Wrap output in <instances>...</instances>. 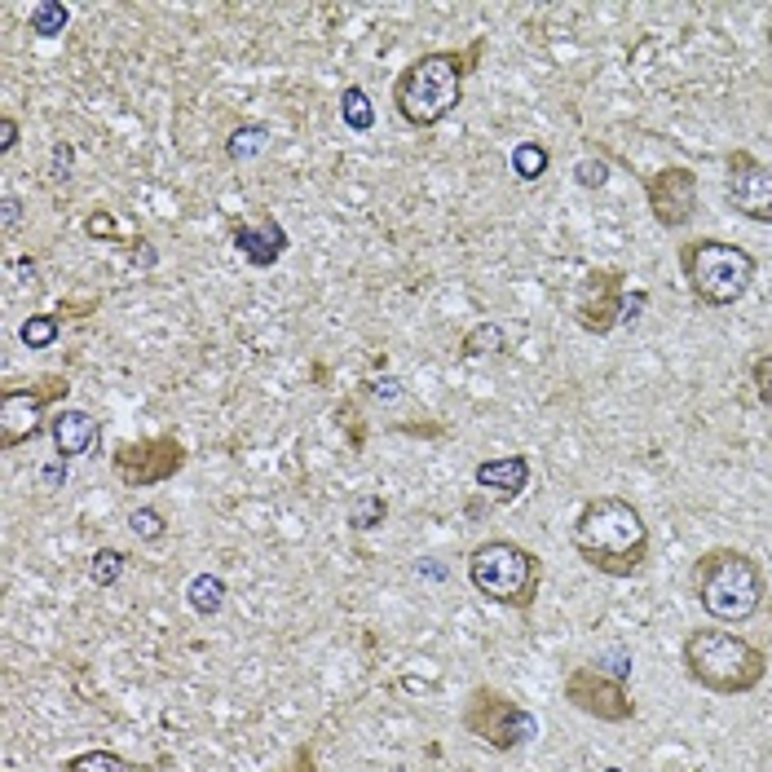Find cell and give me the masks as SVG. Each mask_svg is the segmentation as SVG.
I'll return each mask as SVG.
<instances>
[{"instance_id": "18", "label": "cell", "mask_w": 772, "mask_h": 772, "mask_svg": "<svg viewBox=\"0 0 772 772\" xmlns=\"http://www.w3.org/2000/svg\"><path fill=\"white\" fill-rule=\"evenodd\" d=\"M504 349H508V336H504V327L491 323V318L473 323V327L464 331V340H459V354H464V358H495V354H504Z\"/></svg>"}, {"instance_id": "5", "label": "cell", "mask_w": 772, "mask_h": 772, "mask_svg": "<svg viewBox=\"0 0 772 772\" xmlns=\"http://www.w3.org/2000/svg\"><path fill=\"white\" fill-rule=\"evenodd\" d=\"M680 274H684L689 296H693L697 305H706V309H729V305H738V300L755 287L760 260L751 257L742 244L702 235V239L680 244Z\"/></svg>"}, {"instance_id": "12", "label": "cell", "mask_w": 772, "mask_h": 772, "mask_svg": "<svg viewBox=\"0 0 772 772\" xmlns=\"http://www.w3.org/2000/svg\"><path fill=\"white\" fill-rule=\"evenodd\" d=\"M724 199L738 217L772 226V164L755 159L751 150H729L724 155Z\"/></svg>"}, {"instance_id": "14", "label": "cell", "mask_w": 772, "mask_h": 772, "mask_svg": "<svg viewBox=\"0 0 772 772\" xmlns=\"http://www.w3.org/2000/svg\"><path fill=\"white\" fill-rule=\"evenodd\" d=\"M49 437H53L58 459L67 464V459L89 455V451L98 446V437H102V419H98L93 410H85V406H58V410L49 415Z\"/></svg>"}, {"instance_id": "22", "label": "cell", "mask_w": 772, "mask_h": 772, "mask_svg": "<svg viewBox=\"0 0 772 772\" xmlns=\"http://www.w3.org/2000/svg\"><path fill=\"white\" fill-rule=\"evenodd\" d=\"M260 150H269V129L265 125H239V129L226 137V155L235 159V164H248V159H257Z\"/></svg>"}, {"instance_id": "13", "label": "cell", "mask_w": 772, "mask_h": 772, "mask_svg": "<svg viewBox=\"0 0 772 772\" xmlns=\"http://www.w3.org/2000/svg\"><path fill=\"white\" fill-rule=\"evenodd\" d=\"M697 172L689 164H666L644 177V204L662 230H684L697 217Z\"/></svg>"}, {"instance_id": "7", "label": "cell", "mask_w": 772, "mask_h": 772, "mask_svg": "<svg viewBox=\"0 0 772 772\" xmlns=\"http://www.w3.org/2000/svg\"><path fill=\"white\" fill-rule=\"evenodd\" d=\"M459 729H464L473 742H482V746H491V751H499V755L521 751V746L534 742V733H538L534 715H529L516 697H508L504 689H495V684L468 689V697H464V706H459Z\"/></svg>"}, {"instance_id": "10", "label": "cell", "mask_w": 772, "mask_h": 772, "mask_svg": "<svg viewBox=\"0 0 772 772\" xmlns=\"http://www.w3.org/2000/svg\"><path fill=\"white\" fill-rule=\"evenodd\" d=\"M623 305H627V269L618 265H596L578 278L574 287V323L587 336H610L623 323Z\"/></svg>"}, {"instance_id": "16", "label": "cell", "mask_w": 772, "mask_h": 772, "mask_svg": "<svg viewBox=\"0 0 772 772\" xmlns=\"http://www.w3.org/2000/svg\"><path fill=\"white\" fill-rule=\"evenodd\" d=\"M473 482L477 491L495 495L499 504H513L521 499V491L529 486V459L525 455H495V459H482L473 468Z\"/></svg>"}, {"instance_id": "31", "label": "cell", "mask_w": 772, "mask_h": 772, "mask_svg": "<svg viewBox=\"0 0 772 772\" xmlns=\"http://www.w3.org/2000/svg\"><path fill=\"white\" fill-rule=\"evenodd\" d=\"M18 146V120L13 116H0V155H9Z\"/></svg>"}, {"instance_id": "6", "label": "cell", "mask_w": 772, "mask_h": 772, "mask_svg": "<svg viewBox=\"0 0 772 772\" xmlns=\"http://www.w3.org/2000/svg\"><path fill=\"white\" fill-rule=\"evenodd\" d=\"M468 583L477 596L504 610H534L538 587H543V561L525 543L513 538H486L468 552Z\"/></svg>"}, {"instance_id": "34", "label": "cell", "mask_w": 772, "mask_h": 772, "mask_svg": "<svg viewBox=\"0 0 772 772\" xmlns=\"http://www.w3.org/2000/svg\"><path fill=\"white\" fill-rule=\"evenodd\" d=\"M278 772H318V769H314L309 751H296V764H287V769H278Z\"/></svg>"}, {"instance_id": "15", "label": "cell", "mask_w": 772, "mask_h": 772, "mask_svg": "<svg viewBox=\"0 0 772 772\" xmlns=\"http://www.w3.org/2000/svg\"><path fill=\"white\" fill-rule=\"evenodd\" d=\"M230 244H235V253L248 260V265H257V269H269L274 260L287 253V230L278 226V217L260 212L257 221H235V230H230Z\"/></svg>"}, {"instance_id": "32", "label": "cell", "mask_w": 772, "mask_h": 772, "mask_svg": "<svg viewBox=\"0 0 772 772\" xmlns=\"http://www.w3.org/2000/svg\"><path fill=\"white\" fill-rule=\"evenodd\" d=\"M22 221V199L18 195H4V230H13Z\"/></svg>"}, {"instance_id": "17", "label": "cell", "mask_w": 772, "mask_h": 772, "mask_svg": "<svg viewBox=\"0 0 772 772\" xmlns=\"http://www.w3.org/2000/svg\"><path fill=\"white\" fill-rule=\"evenodd\" d=\"M226 596H230V587H226L221 574H195V578L186 583V601H190V610H195L199 618H217L221 605H226Z\"/></svg>"}, {"instance_id": "23", "label": "cell", "mask_w": 772, "mask_h": 772, "mask_svg": "<svg viewBox=\"0 0 772 772\" xmlns=\"http://www.w3.org/2000/svg\"><path fill=\"white\" fill-rule=\"evenodd\" d=\"M547 164H552L547 146H538V141H521V146H513V172H516V181L534 186V181H538V177L547 172Z\"/></svg>"}, {"instance_id": "19", "label": "cell", "mask_w": 772, "mask_h": 772, "mask_svg": "<svg viewBox=\"0 0 772 772\" xmlns=\"http://www.w3.org/2000/svg\"><path fill=\"white\" fill-rule=\"evenodd\" d=\"M27 27L40 36V40H58L67 27H71V9L62 0H36L31 13H27Z\"/></svg>"}, {"instance_id": "21", "label": "cell", "mask_w": 772, "mask_h": 772, "mask_svg": "<svg viewBox=\"0 0 772 772\" xmlns=\"http://www.w3.org/2000/svg\"><path fill=\"white\" fill-rule=\"evenodd\" d=\"M62 772H146V769L125 760L120 751H80L71 760H62Z\"/></svg>"}, {"instance_id": "8", "label": "cell", "mask_w": 772, "mask_h": 772, "mask_svg": "<svg viewBox=\"0 0 772 772\" xmlns=\"http://www.w3.org/2000/svg\"><path fill=\"white\" fill-rule=\"evenodd\" d=\"M71 380L67 376H40L36 385H4L0 388V451H18L40 437L44 410L67 402Z\"/></svg>"}, {"instance_id": "11", "label": "cell", "mask_w": 772, "mask_h": 772, "mask_svg": "<svg viewBox=\"0 0 772 772\" xmlns=\"http://www.w3.org/2000/svg\"><path fill=\"white\" fill-rule=\"evenodd\" d=\"M565 702L578 711V715H592L601 724H627L636 720V702L623 684V675H605L601 666H574L561 684Z\"/></svg>"}, {"instance_id": "26", "label": "cell", "mask_w": 772, "mask_h": 772, "mask_svg": "<svg viewBox=\"0 0 772 772\" xmlns=\"http://www.w3.org/2000/svg\"><path fill=\"white\" fill-rule=\"evenodd\" d=\"M385 516H388V504L380 495H358L349 504V525L354 529H376V525H385Z\"/></svg>"}, {"instance_id": "33", "label": "cell", "mask_w": 772, "mask_h": 772, "mask_svg": "<svg viewBox=\"0 0 772 772\" xmlns=\"http://www.w3.org/2000/svg\"><path fill=\"white\" fill-rule=\"evenodd\" d=\"M644 305H649V291H632L627 305H623V323H627V318H641Z\"/></svg>"}, {"instance_id": "20", "label": "cell", "mask_w": 772, "mask_h": 772, "mask_svg": "<svg viewBox=\"0 0 772 772\" xmlns=\"http://www.w3.org/2000/svg\"><path fill=\"white\" fill-rule=\"evenodd\" d=\"M340 120L354 132H372L376 129V107H372V93L363 85H349L340 93Z\"/></svg>"}, {"instance_id": "9", "label": "cell", "mask_w": 772, "mask_h": 772, "mask_svg": "<svg viewBox=\"0 0 772 772\" xmlns=\"http://www.w3.org/2000/svg\"><path fill=\"white\" fill-rule=\"evenodd\" d=\"M186 464H190V451H186V442L172 437V433L120 442V446L111 451V473H116L120 486H129V491L164 486V482H172Z\"/></svg>"}, {"instance_id": "27", "label": "cell", "mask_w": 772, "mask_h": 772, "mask_svg": "<svg viewBox=\"0 0 772 772\" xmlns=\"http://www.w3.org/2000/svg\"><path fill=\"white\" fill-rule=\"evenodd\" d=\"M129 529H132V538H141V543H159V538L168 534V521H164L159 508H132Z\"/></svg>"}, {"instance_id": "1", "label": "cell", "mask_w": 772, "mask_h": 772, "mask_svg": "<svg viewBox=\"0 0 772 772\" xmlns=\"http://www.w3.org/2000/svg\"><path fill=\"white\" fill-rule=\"evenodd\" d=\"M486 36L468 49H428L410 58L393 80V111L410 129H437L464 102V80L482 67Z\"/></svg>"}, {"instance_id": "24", "label": "cell", "mask_w": 772, "mask_h": 772, "mask_svg": "<svg viewBox=\"0 0 772 772\" xmlns=\"http://www.w3.org/2000/svg\"><path fill=\"white\" fill-rule=\"evenodd\" d=\"M58 331H62V318H58V314H31V318L18 327V340H22L27 349H49V345L58 340Z\"/></svg>"}, {"instance_id": "4", "label": "cell", "mask_w": 772, "mask_h": 772, "mask_svg": "<svg viewBox=\"0 0 772 772\" xmlns=\"http://www.w3.org/2000/svg\"><path fill=\"white\" fill-rule=\"evenodd\" d=\"M693 596L715 623H751L764 610L769 578L760 561L742 547H706L693 561Z\"/></svg>"}, {"instance_id": "30", "label": "cell", "mask_w": 772, "mask_h": 772, "mask_svg": "<svg viewBox=\"0 0 772 772\" xmlns=\"http://www.w3.org/2000/svg\"><path fill=\"white\" fill-rule=\"evenodd\" d=\"M85 235H89V239H116V217H111V212H93V217L85 221Z\"/></svg>"}, {"instance_id": "28", "label": "cell", "mask_w": 772, "mask_h": 772, "mask_svg": "<svg viewBox=\"0 0 772 772\" xmlns=\"http://www.w3.org/2000/svg\"><path fill=\"white\" fill-rule=\"evenodd\" d=\"M574 181H578L583 190H601V186L610 181V164H605V159H578Z\"/></svg>"}, {"instance_id": "3", "label": "cell", "mask_w": 772, "mask_h": 772, "mask_svg": "<svg viewBox=\"0 0 772 772\" xmlns=\"http://www.w3.org/2000/svg\"><path fill=\"white\" fill-rule=\"evenodd\" d=\"M680 662H684V675L715 693V697H742V693H755L769 675V653L760 644H751L746 636L729 632V627H697L684 636L680 649Z\"/></svg>"}, {"instance_id": "29", "label": "cell", "mask_w": 772, "mask_h": 772, "mask_svg": "<svg viewBox=\"0 0 772 772\" xmlns=\"http://www.w3.org/2000/svg\"><path fill=\"white\" fill-rule=\"evenodd\" d=\"M751 385H755V397L772 406V354H760L755 363H751Z\"/></svg>"}, {"instance_id": "2", "label": "cell", "mask_w": 772, "mask_h": 772, "mask_svg": "<svg viewBox=\"0 0 772 772\" xmlns=\"http://www.w3.org/2000/svg\"><path fill=\"white\" fill-rule=\"evenodd\" d=\"M574 552L605 578H632L649 565V525L623 495H596L574 516Z\"/></svg>"}, {"instance_id": "35", "label": "cell", "mask_w": 772, "mask_h": 772, "mask_svg": "<svg viewBox=\"0 0 772 772\" xmlns=\"http://www.w3.org/2000/svg\"><path fill=\"white\" fill-rule=\"evenodd\" d=\"M605 772H623V769H605Z\"/></svg>"}, {"instance_id": "25", "label": "cell", "mask_w": 772, "mask_h": 772, "mask_svg": "<svg viewBox=\"0 0 772 772\" xmlns=\"http://www.w3.org/2000/svg\"><path fill=\"white\" fill-rule=\"evenodd\" d=\"M125 565H129V556H125L120 547H98L93 561H89V578H93V587H116L120 574H125Z\"/></svg>"}]
</instances>
